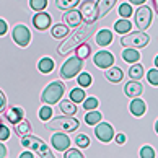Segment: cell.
<instances>
[{
  "mask_svg": "<svg viewBox=\"0 0 158 158\" xmlns=\"http://www.w3.org/2000/svg\"><path fill=\"white\" fill-rule=\"evenodd\" d=\"M64 156H65V158H81L83 153H81L78 148H70L69 147L65 152H64Z\"/></svg>",
  "mask_w": 158,
  "mask_h": 158,
  "instance_id": "cell-39",
  "label": "cell"
},
{
  "mask_svg": "<svg viewBox=\"0 0 158 158\" xmlns=\"http://www.w3.org/2000/svg\"><path fill=\"white\" fill-rule=\"evenodd\" d=\"M5 118L10 124H16V122H20L23 118H25V111H23L20 106H11L5 111Z\"/></svg>",
  "mask_w": 158,
  "mask_h": 158,
  "instance_id": "cell-17",
  "label": "cell"
},
{
  "mask_svg": "<svg viewBox=\"0 0 158 158\" xmlns=\"http://www.w3.org/2000/svg\"><path fill=\"white\" fill-rule=\"evenodd\" d=\"M152 20H153V13H152V8L147 5H139V8L135 11V26L140 31L148 30L152 25Z\"/></svg>",
  "mask_w": 158,
  "mask_h": 158,
  "instance_id": "cell-7",
  "label": "cell"
},
{
  "mask_svg": "<svg viewBox=\"0 0 158 158\" xmlns=\"http://www.w3.org/2000/svg\"><path fill=\"white\" fill-rule=\"evenodd\" d=\"M85 90L81 88V86H77V88H73L72 91H70V99H72L73 103H83L85 99Z\"/></svg>",
  "mask_w": 158,
  "mask_h": 158,
  "instance_id": "cell-31",
  "label": "cell"
},
{
  "mask_svg": "<svg viewBox=\"0 0 158 158\" xmlns=\"http://www.w3.org/2000/svg\"><path fill=\"white\" fill-rule=\"evenodd\" d=\"M51 143L57 152H65L70 147V139L67 135V132H56L51 137Z\"/></svg>",
  "mask_w": 158,
  "mask_h": 158,
  "instance_id": "cell-12",
  "label": "cell"
},
{
  "mask_svg": "<svg viewBox=\"0 0 158 158\" xmlns=\"http://www.w3.org/2000/svg\"><path fill=\"white\" fill-rule=\"evenodd\" d=\"M122 59L127 64H135V62L140 60V52L134 48H126L122 51Z\"/></svg>",
  "mask_w": 158,
  "mask_h": 158,
  "instance_id": "cell-24",
  "label": "cell"
},
{
  "mask_svg": "<svg viewBox=\"0 0 158 158\" xmlns=\"http://www.w3.org/2000/svg\"><path fill=\"white\" fill-rule=\"evenodd\" d=\"M155 132L158 134V119H156V122H155Z\"/></svg>",
  "mask_w": 158,
  "mask_h": 158,
  "instance_id": "cell-49",
  "label": "cell"
},
{
  "mask_svg": "<svg viewBox=\"0 0 158 158\" xmlns=\"http://www.w3.org/2000/svg\"><path fill=\"white\" fill-rule=\"evenodd\" d=\"M129 111H131V114L135 116V118H142V116L147 113V104H145V101L140 98H132L131 104H129Z\"/></svg>",
  "mask_w": 158,
  "mask_h": 158,
  "instance_id": "cell-16",
  "label": "cell"
},
{
  "mask_svg": "<svg viewBox=\"0 0 158 158\" xmlns=\"http://www.w3.org/2000/svg\"><path fill=\"white\" fill-rule=\"evenodd\" d=\"M75 56L80 57L81 60L88 59V57L91 56V46L88 43H81L78 48H75Z\"/></svg>",
  "mask_w": 158,
  "mask_h": 158,
  "instance_id": "cell-28",
  "label": "cell"
},
{
  "mask_svg": "<svg viewBox=\"0 0 158 158\" xmlns=\"http://www.w3.org/2000/svg\"><path fill=\"white\" fill-rule=\"evenodd\" d=\"M145 90H143V85L140 83L139 80H131L129 83H126L124 86V93L129 98H139Z\"/></svg>",
  "mask_w": 158,
  "mask_h": 158,
  "instance_id": "cell-15",
  "label": "cell"
},
{
  "mask_svg": "<svg viewBox=\"0 0 158 158\" xmlns=\"http://www.w3.org/2000/svg\"><path fill=\"white\" fill-rule=\"evenodd\" d=\"M155 65H156V69H158V56L155 57Z\"/></svg>",
  "mask_w": 158,
  "mask_h": 158,
  "instance_id": "cell-50",
  "label": "cell"
},
{
  "mask_svg": "<svg viewBox=\"0 0 158 158\" xmlns=\"http://www.w3.org/2000/svg\"><path fill=\"white\" fill-rule=\"evenodd\" d=\"M64 93H65V85H64V81H60V80L52 81V83H49L44 88L43 95H41V101L44 104H56V103L60 101Z\"/></svg>",
  "mask_w": 158,
  "mask_h": 158,
  "instance_id": "cell-4",
  "label": "cell"
},
{
  "mask_svg": "<svg viewBox=\"0 0 158 158\" xmlns=\"http://www.w3.org/2000/svg\"><path fill=\"white\" fill-rule=\"evenodd\" d=\"M8 31V25H7V21L0 18V36H5Z\"/></svg>",
  "mask_w": 158,
  "mask_h": 158,
  "instance_id": "cell-42",
  "label": "cell"
},
{
  "mask_svg": "<svg viewBox=\"0 0 158 158\" xmlns=\"http://www.w3.org/2000/svg\"><path fill=\"white\" fill-rule=\"evenodd\" d=\"M62 20L69 28H78V26H81V21H83L81 20V15H80V10H75V8L65 10V13L62 15Z\"/></svg>",
  "mask_w": 158,
  "mask_h": 158,
  "instance_id": "cell-13",
  "label": "cell"
},
{
  "mask_svg": "<svg viewBox=\"0 0 158 158\" xmlns=\"http://www.w3.org/2000/svg\"><path fill=\"white\" fill-rule=\"evenodd\" d=\"M75 143H77L78 148H86L90 145V137L85 135V134H78V135L75 137Z\"/></svg>",
  "mask_w": 158,
  "mask_h": 158,
  "instance_id": "cell-36",
  "label": "cell"
},
{
  "mask_svg": "<svg viewBox=\"0 0 158 158\" xmlns=\"http://www.w3.org/2000/svg\"><path fill=\"white\" fill-rule=\"evenodd\" d=\"M118 0H96V8H98V18L99 16H106L111 8L116 5Z\"/></svg>",
  "mask_w": 158,
  "mask_h": 158,
  "instance_id": "cell-19",
  "label": "cell"
},
{
  "mask_svg": "<svg viewBox=\"0 0 158 158\" xmlns=\"http://www.w3.org/2000/svg\"><path fill=\"white\" fill-rule=\"evenodd\" d=\"M78 10H80V15H81V20H83L86 25H93V23L98 20L96 2H93V0H85V2H81Z\"/></svg>",
  "mask_w": 158,
  "mask_h": 158,
  "instance_id": "cell-8",
  "label": "cell"
},
{
  "mask_svg": "<svg viewBox=\"0 0 158 158\" xmlns=\"http://www.w3.org/2000/svg\"><path fill=\"white\" fill-rule=\"evenodd\" d=\"M11 39L15 41L20 48H26L31 43V31L28 30L25 25H16L11 33Z\"/></svg>",
  "mask_w": 158,
  "mask_h": 158,
  "instance_id": "cell-9",
  "label": "cell"
},
{
  "mask_svg": "<svg viewBox=\"0 0 158 158\" xmlns=\"http://www.w3.org/2000/svg\"><path fill=\"white\" fill-rule=\"evenodd\" d=\"M51 15L49 13H46V11H36V15L33 16V25L34 28H36L38 31H44V30H48V28L51 26Z\"/></svg>",
  "mask_w": 158,
  "mask_h": 158,
  "instance_id": "cell-14",
  "label": "cell"
},
{
  "mask_svg": "<svg viewBox=\"0 0 158 158\" xmlns=\"http://www.w3.org/2000/svg\"><path fill=\"white\" fill-rule=\"evenodd\" d=\"M104 77H106L111 83H119L124 77V72L119 69V67H113L111 65L109 69H106V72H104Z\"/></svg>",
  "mask_w": 158,
  "mask_h": 158,
  "instance_id": "cell-21",
  "label": "cell"
},
{
  "mask_svg": "<svg viewBox=\"0 0 158 158\" xmlns=\"http://www.w3.org/2000/svg\"><path fill=\"white\" fill-rule=\"evenodd\" d=\"M95 30H96L95 23H93V25H86V23H85V26H78V30L75 31L69 39L64 41L59 48H57V54H59V56L70 54L72 51H75V48H78L81 43H85V41L93 34V31H95Z\"/></svg>",
  "mask_w": 158,
  "mask_h": 158,
  "instance_id": "cell-1",
  "label": "cell"
},
{
  "mask_svg": "<svg viewBox=\"0 0 158 158\" xmlns=\"http://www.w3.org/2000/svg\"><path fill=\"white\" fill-rule=\"evenodd\" d=\"M69 31H70V28L65 23H57V25L52 26L51 34H52V38H56V39H64L69 34Z\"/></svg>",
  "mask_w": 158,
  "mask_h": 158,
  "instance_id": "cell-23",
  "label": "cell"
},
{
  "mask_svg": "<svg viewBox=\"0 0 158 158\" xmlns=\"http://www.w3.org/2000/svg\"><path fill=\"white\" fill-rule=\"evenodd\" d=\"M129 78H132V80H140V78H143V65L142 64H132L131 69H129Z\"/></svg>",
  "mask_w": 158,
  "mask_h": 158,
  "instance_id": "cell-27",
  "label": "cell"
},
{
  "mask_svg": "<svg viewBox=\"0 0 158 158\" xmlns=\"http://www.w3.org/2000/svg\"><path fill=\"white\" fill-rule=\"evenodd\" d=\"M95 135H96V139L99 140V142H103V143H109L111 140L114 139V129H113V126L109 124V122H101L99 121L98 124H96V127H95Z\"/></svg>",
  "mask_w": 158,
  "mask_h": 158,
  "instance_id": "cell-10",
  "label": "cell"
},
{
  "mask_svg": "<svg viewBox=\"0 0 158 158\" xmlns=\"http://www.w3.org/2000/svg\"><path fill=\"white\" fill-rule=\"evenodd\" d=\"M77 81H78V86H81V88H86V86H90V85L93 83V78H91V75H90V73L80 72Z\"/></svg>",
  "mask_w": 158,
  "mask_h": 158,
  "instance_id": "cell-32",
  "label": "cell"
},
{
  "mask_svg": "<svg viewBox=\"0 0 158 158\" xmlns=\"http://www.w3.org/2000/svg\"><path fill=\"white\" fill-rule=\"evenodd\" d=\"M48 7V0H30V8L34 11H43Z\"/></svg>",
  "mask_w": 158,
  "mask_h": 158,
  "instance_id": "cell-34",
  "label": "cell"
},
{
  "mask_svg": "<svg viewBox=\"0 0 158 158\" xmlns=\"http://www.w3.org/2000/svg\"><path fill=\"white\" fill-rule=\"evenodd\" d=\"M5 104H7V96H5V93L0 90V113L5 109Z\"/></svg>",
  "mask_w": 158,
  "mask_h": 158,
  "instance_id": "cell-43",
  "label": "cell"
},
{
  "mask_svg": "<svg viewBox=\"0 0 158 158\" xmlns=\"http://www.w3.org/2000/svg\"><path fill=\"white\" fill-rule=\"evenodd\" d=\"M54 60L51 59V57H43L39 62H38V69L41 73H51L52 70H54Z\"/></svg>",
  "mask_w": 158,
  "mask_h": 158,
  "instance_id": "cell-25",
  "label": "cell"
},
{
  "mask_svg": "<svg viewBox=\"0 0 158 158\" xmlns=\"http://www.w3.org/2000/svg\"><path fill=\"white\" fill-rule=\"evenodd\" d=\"M81 69H83V60L77 56L70 57V59H67L65 64L60 67V78H64V80L75 78L81 72Z\"/></svg>",
  "mask_w": 158,
  "mask_h": 158,
  "instance_id": "cell-6",
  "label": "cell"
},
{
  "mask_svg": "<svg viewBox=\"0 0 158 158\" xmlns=\"http://www.w3.org/2000/svg\"><path fill=\"white\" fill-rule=\"evenodd\" d=\"M153 7L156 10V15H158V0H153Z\"/></svg>",
  "mask_w": 158,
  "mask_h": 158,
  "instance_id": "cell-48",
  "label": "cell"
},
{
  "mask_svg": "<svg viewBox=\"0 0 158 158\" xmlns=\"http://www.w3.org/2000/svg\"><path fill=\"white\" fill-rule=\"evenodd\" d=\"M131 21H129L127 18H122V20H118L114 23V31L118 33V34H127V33H131Z\"/></svg>",
  "mask_w": 158,
  "mask_h": 158,
  "instance_id": "cell-26",
  "label": "cell"
},
{
  "mask_svg": "<svg viewBox=\"0 0 158 158\" xmlns=\"http://www.w3.org/2000/svg\"><path fill=\"white\" fill-rule=\"evenodd\" d=\"M93 62H95V65L98 69L106 70L111 65H114V56L111 54L109 51H99L95 54V57H93Z\"/></svg>",
  "mask_w": 158,
  "mask_h": 158,
  "instance_id": "cell-11",
  "label": "cell"
},
{
  "mask_svg": "<svg viewBox=\"0 0 158 158\" xmlns=\"http://www.w3.org/2000/svg\"><path fill=\"white\" fill-rule=\"evenodd\" d=\"M132 13H134V10H132L131 3H121L119 5V15L122 16V18H131Z\"/></svg>",
  "mask_w": 158,
  "mask_h": 158,
  "instance_id": "cell-35",
  "label": "cell"
},
{
  "mask_svg": "<svg viewBox=\"0 0 158 158\" xmlns=\"http://www.w3.org/2000/svg\"><path fill=\"white\" fill-rule=\"evenodd\" d=\"M20 158H34V153H33L31 150H28V148H26V150L20 155Z\"/></svg>",
  "mask_w": 158,
  "mask_h": 158,
  "instance_id": "cell-45",
  "label": "cell"
},
{
  "mask_svg": "<svg viewBox=\"0 0 158 158\" xmlns=\"http://www.w3.org/2000/svg\"><path fill=\"white\" fill-rule=\"evenodd\" d=\"M13 131H15V134L18 137H25V135H28V134L31 132V122L23 118L20 122L13 124Z\"/></svg>",
  "mask_w": 158,
  "mask_h": 158,
  "instance_id": "cell-20",
  "label": "cell"
},
{
  "mask_svg": "<svg viewBox=\"0 0 158 158\" xmlns=\"http://www.w3.org/2000/svg\"><path fill=\"white\" fill-rule=\"evenodd\" d=\"M0 126H2V121H0Z\"/></svg>",
  "mask_w": 158,
  "mask_h": 158,
  "instance_id": "cell-51",
  "label": "cell"
},
{
  "mask_svg": "<svg viewBox=\"0 0 158 158\" xmlns=\"http://www.w3.org/2000/svg\"><path fill=\"white\" fill-rule=\"evenodd\" d=\"M114 140L118 145H124L126 143V135L124 134H118V135H114Z\"/></svg>",
  "mask_w": 158,
  "mask_h": 158,
  "instance_id": "cell-44",
  "label": "cell"
},
{
  "mask_svg": "<svg viewBox=\"0 0 158 158\" xmlns=\"http://www.w3.org/2000/svg\"><path fill=\"white\" fill-rule=\"evenodd\" d=\"M99 121H101V113H98L96 109L88 111V113H86V116H85V122H86L88 126H96Z\"/></svg>",
  "mask_w": 158,
  "mask_h": 158,
  "instance_id": "cell-29",
  "label": "cell"
},
{
  "mask_svg": "<svg viewBox=\"0 0 158 158\" xmlns=\"http://www.w3.org/2000/svg\"><path fill=\"white\" fill-rule=\"evenodd\" d=\"M10 139V129L7 126H0V142H3V140H8Z\"/></svg>",
  "mask_w": 158,
  "mask_h": 158,
  "instance_id": "cell-41",
  "label": "cell"
},
{
  "mask_svg": "<svg viewBox=\"0 0 158 158\" xmlns=\"http://www.w3.org/2000/svg\"><path fill=\"white\" fill-rule=\"evenodd\" d=\"M140 156L142 158H153L155 156V150L150 147V145H145V147L140 148Z\"/></svg>",
  "mask_w": 158,
  "mask_h": 158,
  "instance_id": "cell-40",
  "label": "cell"
},
{
  "mask_svg": "<svg viewBox=\"0 0 158 158\" xmlns=\"http://www.w3.org/2000/svg\"><path fill=\"white\" fill-rule=\"evenodd\" d=\"M80 2L81 0H56V5L59 10L65 11V10H70V8H75Z\"/></svg>",
  "mask_w": 158,
  "mask_h": 158,
  "instance_id": "cell-30",
  "label": "cell"
},
{
  "mask_svg": "<svg viewBox=\"0 0 158 158\" xmlns=\"http://www.w3.org/2000/svg\"><path fill=\"white\" fill-rule=\"evenodd\" d=\"M150 43V36L145 31H135V33H129L126 36H122L121 44L124 48H134V49H140L145 48Z\"/></svg>",
  "mask_w": 158,
  "mask_h": 158,
  "instance_id": "cell-5",
  "label": "cell"
},
{
  "mask_svg": "<svg viewBox=\"0 0 158 158\" xmlns=\"http://www.w3.org/2000/svg\"><path fill=\"white\" fill-rule=\"evenodd\" d=\"M96 44L101 46V48H106V46H109L111 43H113V33H111L109 30H99L96 33Z\"/></svg>",
  "mask_w": 158,
  "mask_h": 158,
  "instance_id": "cell-18",
  "label": "cell"
},
{
  "mask_svg": "<svg viewBox=\"0 0 158 158\" xmlns=\"http://www.w3.org/2000/svg\"><path fill=\"white\" fill-rule=\"evenodd\" d=\"M80 127L78 119L72 118V116H65V118H51L46 121V129L48 131H57V132H75Z\"/></svg>",
  "mask_w": 158,
  "mask_h": 158,
  "instance_id": "cell-2",
  "label": "cell"
},
{
  "mask_svg": "<svg viewBox=\"0 0 158 158\" xmlns=\"http://www.w3.org/2000/svg\"><path fill=\"white\" fill-rule=\"evenodd\" d=\"M52 118V108H51V104H44L43 108L39 109V119L46 122V121H49Z\"/></svg>",
  "mask_w": 158,
  "mask_h": 158,
  "instance_id": "cell-33",
  "label": "cell"
},
{
  "mask_svg": "<svg viewBox=\"0 0 158 158\" xmlns=\"http://www.w3.org/2000/svg\"><path fill=\"white\" fill-rule=\"evenodd\" d=\"M99 106V101L95 98V96H90V98H85L83 99V108L86 111H91V109H96Z\"/></svg>",
  "mask_w": 158,
  "mask_h": 158,
  "instance_id": "cell-37",
  "label": "cell"
},
{
  "mask_svg": "<svg viewBox=\"0 0 158 158\" xmlns=\"http://www.w3.org/2000/svg\"><path fill=\"white\" fill-rule=\"evenodd\" d=\"M21 145L25 148L34 152L38 156H44V158L54 156V155H52V152H51V148L44 143V140H41L39 137H34V135H31V134L21 137Z\"/></svg>",
  "mask_w": 158,
  "mask_h": 158,
  "instance_id": "cell-3",
  "label": "cell"
},
{
  "mask_svg": "<svg viewBox=\"0 0 158 158\" xmlns=\"http://www.w3.org/2000/svg\"><path fill=\"white\" fill-rule=\"evenodd\" d=\"M59 108L62 111V114H65V116H75L77 114V103H73L72 99H62Z\"/></svg>",
  "mask_w": 158,
  "mask_h": 158,
  "instance_id": "cell-22",
  "label": "cell"
},
{
  "mask_svg": "<svg viewBox=\"0 0 158 158\" xmlns=\"http://www.w3.org/2000/svg\"><path fill=\"white\" fill-rule=\"evenodd\" d=\"M7 153H8L7 147H5L3 143H0V158H5V156H7Z\"/></svg>",
  "mask_w": 158,
  "mask_h": 158,
  "instance_id": "cell-46",
  "label": "cell"
},
{
  "mask_svg": "<svg viewBox=\"0 0 158 158\" xmlns=\"http://www.w3.org/2000/svg\"><path fill=\"white\" fill-rule=\"evenodd\" d=\"M147 78H148V83L158 86V69H152L147 72Z\"/></svg>",
  "mask_w": 158,
  "mask_h": 158,
  "instance_id": "cell-38",
  "label": "cell"
},
{
  "mask_svg": "<svg viewBox=\"0 0 158 158\" xmlns=\"http://www.w3.org/2000/svg\"><path fill=\"white\" fill-rule=\"evenodd\" d=\"M147 0H129V3L131 5H143Z\"/></svg>",
  "mask_w": 158,
  "mask_h": 158,
  "instance_id": "cell-47",
  "label": "cell"
}]
</instances>
